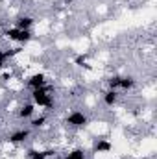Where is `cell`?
<instances>
[{
	"label": "cell",
	"mask_w": 157,
	"mask_h": 159,
	"mask_svg": "<svg viewBox=\"0 0 157 159\" xmlns=\"http://www.w3.org/2000/svg\"><path fill=\"white\" fill-rule=\"evenodd\" d=\"M92 150H94L96 154H107V152L113 150V143H109L107 139H98V141L94 143Z\"/></svg>",
	"instance_id": "52a82bcc"
},
{
	"label": "cell",
	"mask_w": 157,
	"mask_h": 159,
	"mask_svg": "<svg viewBox=\"0 0 157 159\" xmlns=\"http://www.w3.org/2000/svg\"><path fill=\"white\" fill-rule=\"evenodd\" d=\"M20 52V48H7V50H0V69H4L6 65H7V61L15 56V54H19Z\"/></svg>",
	"instance_id": "9c48e42d"
},
{
	"label": "cell",
	"mask_w": 157,
	"mask_h": 159,
	"mask_svg": "<svg viewBox=\"0 0 157 159\" xmlns=\"http://www.w3.org/2000/svg\"><path fill=\"white\" fill-rule=\"evenodd\" d=\"M102 100H104V104H105L107 107L117 106V102H118V91H115V89H107V91L104 93Z\"/></svg>",
	"instance_id": "ba28073f"
},
{
	"label": "cell",
	"mask_w": 157,
	"mask_h": 159,
	"mask_svg": "<svg viewBox=\"0 0 157 159\" xmlns=\"http://www.w3.org/2000/svg\"><path fill=\"white\" fill-rule=\"evenodd\" d=\"M28 159H48L44 150H30L28 152Z\"/></svg>",
	"instance_id": "4fadbf2b"
},
{
	"label": "cell",
	"mask_w": 157,
	"mask_h": 159,
	"mask_svg": "<svg viewBox=\"0 0 157 159\" xmlns=\"http://www.w3.org/2000/svg\"><path fill=\"white\" fill-rule=\"evenodd\" d=\"M67 126H70V128H85L87 124H89V117L83 113V111H78V109H74V111H70L69 115H67Z\"/></svg>",
	"instance_id": "7a4b0ae2"
},
{
	"label": "cell",
	"mask_w": 157,
	"mask_h": 159,
	"mask_svg": "<svg viewBox=\"0 0 157 159\" xmlns=\"http://www.w3.org/2000/svg\"><path fill=\"white\" fill-rule=\"evenodd\" d=\"M34 113H35V106H34L32 102H26V104H22V106L19 107L17 117L20 120H28V119H34Z\"/></svg>",
	"instance_id": "5b68a950"
},
{
	"label": "cell",
	"mask_w": 157,
	"mask_h": 159,
	"mask_svg": "<svg viewBox=\"0 0 157 159\" xmlns=\"http://www.w3.org/2000/svg\"><path fill=\"white\" fill-rule=\"evenodd\" d=\"M30 137H32V129L30 128H20V129H15L13 133H9L7 141L11 144H24Z\"/></svg>",
	"instance_id": "3957f363"
},
{
	"label": "cell",
	"mask_w": 157,
	"mask_h": 159,
	"mask_svg": "<svg viewBox=\"0 0 157 159\" xmlns=\"http://www.w3.org/2000/svg\"><path fill=\"white\" fill-rule=\"evenodd\" d=\"M46 122H48V117H46V115L35 117V119H32V122H30V129H32V131H34V129H41V128H44Z\"/></svg>",
	"instance_id": "8fae6325"
},
{
	"label": "cell",
	"mask_w": 157,
	"mask_h": 159,
	"mask_svg": "<svg viewBox=\"0 0 157 159\" xmlns=\"http://www.w3.org/2000/svg\"><path fill=\"white\" fill-rule=\"evenodd\" d=\"M65 159H87V156H85V152L81 148H74L65 156Z\"/></svg>",
	"instance_id": "7c38bea8"
},
{
	"label": "cell",
	"mask_w": 157,
	"mask_h": 159,
	"mask_svg": "<svg viewBox=\"0 0 157 159\" xmlns=\"http://www.w3.org/2000/svg\"><path fill=\"white\" fill-rule=\"evenodd\" d=\"M30 96H32V104L35 107H52L54 106V96L50 94L48 85H44L41 89H34Z\"/></svg>",
	"instance_id": "6da1fadb"
},
{
	"label": "cell",
	"mask_w": 157,
	"mask_h": 159,
	"mask_svg": "<svg viewBox=\"0 0 157 159\" xmlns=\"http://www.w3.org/2000/svg\"><path fill=\"white\" fill-rule=\"evenodd\" d=\"M135 78L133 76H120V83H118V89H122V91H131L133 87H135Z\"/></svg>",
	"instance_id": "30bf717a"
},
{
	"label": "cell",
	"mask_w": 157,
	"mask_h": 159,
	"mask_svg": "<svg viewBox=\"0 0 157 159\" xmlns=\"http://www.w3.org/2000/svg\"><path fill=\"white\" fill-rule=\"evenodd\" d=\"M2 26H4V19L0 17V30H2Z\"/></svg>",
	"instance_id": "9a60e30c"
},
{
	"label": "cell",
	"mask_w": 157,
	"mask_h": 159,
	"mask_svg": "<svg viewBox=\"0 0 157 159\" xmlns=\"http://www.w3.org/2000/svg\"><path fill=\"white\" fill-rule=\"evenodd\" d=\"M46 85V74L44 72H35V74H32L28 81H26V87L28 89H41V87H44Z\"/></svg>",
	"instance_id": "277c9868"
},
{
	"label": "cell",
	"mask_w": 157,
	"mask_h": 159,
	"mask_svg": "<svg viewBox=\"0 0 157 159\" xmlns=\"http://www.w3.org/2000/svg\"><path fill=\"white\" fill-rule=\"evenodd\" d=\"M34 22H35V19L32 15H22V17H19L15 20V28H19V30H32Z\"/></svg>",
	"instance_id": "8992f818"
},
{
	"label": "cell",
	"mask_w": 157,
	"mask_h": 159,
	"mask_svg": "<svg viewBox=\"0 0 157 159\" xmlns=\"http://www.w3.org/2000/svg\"><path fill=\"white\" fill-rule=\"evenodd\" d=\"M85 61H87V57H85V56H78V57H76V65H79V67H83V65H85Z\"/></svg>",
	"instance_id": "5bb4252c"
}]
</instances>
